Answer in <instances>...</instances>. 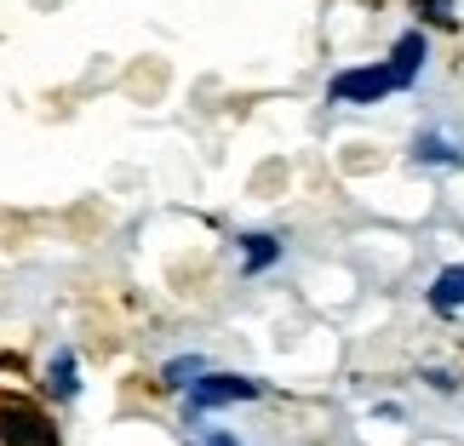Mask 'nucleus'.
Returning a JSON list of instances; mask_svg holds the SVG:
<instances>
[{
	"label": "nucleus",
	"instance_id": "obj_1",
	"mask_svg": "<svg viewBox=\"0 0 464 446\" xmlns=\"http://www.w3.org/2000/svg\"><path fill=\"white\" fill-rule=\"evenodd\" d=\"M0 446H63V435H58V423H52L46 406L6 401L0 406Z\"/></svg>",
	"mask_w": 464,
	"mask_h": 446
},
{
	"label": "nucleus",
	"instance_id": "obj_2",
	"mask_svg": "<svg viewBox=\"0 0 464 446\" xmlns=\"http://www.w3.org/2000/svg\"><path fill=\"white\" fill-rule=\"evenodd\" d=\"M264 384L258 378H241V372H207L201 384L184 389V413H218V406H236V401H258Z\"/></svg>",
	"mask_w": 464,
	"mask_h": 446
},
{
	"label": "nucleus",
	"instance_id": "obj_3",
	"mask_svg": "<svg viewBox=\"0 0 464 446\" xmlns=\"http://www.w3.org/2000/svg\"><path fill=\"white\" fill-rule=\"evenodd\" d=\"M390 92H396V81H390L384 63L344 69V75H333V86H327L333 103H379V98H390Z\"/></svg>",
	"mask_w": 464,
	"mask_h": 446
},
{
	"label": "nucleus",
	"instance_id": "obj_4",
	"mask_svg": "<svg viewBox=\"0 0 464 446\" xmlns=\"http://www.w3.org/2000/svg\"><path fill=\"white\" fill-rule=\"evenodd\" d=\"M424 34L419 29H407L396 46H390V58H384V69H390V81H396V92H407V86H419V75H424Z\"/></svg>",
	"mask_w": 464,
	"mask_h": 446
},
{
	"label": "nucleus",
	"instance_id": "obj_5",
	"mask_svg": "<svg viewBox=\"0 0 464 446\" xmlns=\"http://www.w3.org/2000/svg\"><path fill=\"white\" fill-rule=\"evenodd\" d=\"M424 298H430V309L448 315V320L464 315V263H448V270L430 280V292H424Z\"/></svg>",
	"mask_w": 464,
	"mask_h": 446
},
{
	"label": "nucleus",
	"instance_id": "obj_6",
	"mask_svg": "<svg viewBox=\"0 0 464 446\" xmlns=\"http://www.w3.org/2000/svg\"><path fill=\"white\" fill-rule=\"evenodd\" d=\"M46 389H52L58 401H75V395H81V366H75V355H69V349L52 355V366H46Z\"/></svg>",
	"mask_w": 464,
	"mask_h": 446
},
{
	"label": "nucleus",
	"instance_id": "obj_7",
	"mask_svg": "<svg viewBox=\"0 0 464 446\" xmlns=\"http://www.w3.org/2000/svg\"><path fill=\"white\" fill-rule=\"evenodd\" d=\"M276 258H281V241H276V235H241V270H246V275L270 270Z\"/></svg>",
	"mask_w": 464,
	"mask_h": 446
},
{
	"label": "nucleus",
	"instance_id": "obj_8",
	"mask_svg": "<svg viewBox=\"0 0 464 446\" xmlns=\"http://www.w3.org/2000/svg\"><path fill=\"white\" fill-rule=\"evenodd\" d=\"M172 389H189V384H201L207 378V361L201 355H178V361H167V372H160Z\"/></svg>",
	"mask_w": 464,
	"mask_h": 446
},
{
	"label": "nucleus",
	"instance_id": "obj_9",
	"mask_svg": "<svg viewBox=\"0 0 464 446\" xmlns=\"http://www.w3.org/2000/svg\"><path fill=\"white\" fill-rule=\"evenodd\" d=\"M413 155H419V160H436V166H441V160H459V149H453V144H441V138H430V132H424L419 144H413Z\"/></svg>",
	"mask_w": 464,
	"mask_h": 446
},
{
	"label": "nucleus",
	"instance_id": "obj_10",
	"mask_svg": "<svg viewBox=\"0 0 464 446\" xmlns=\"http://www.w3.org/2000/svg\"><path fill=\"white\" fill-rule=\"evenodd\" d=\"M453 12H459L453 0H419V17H430V24H441V29H453V24H459Z\"/></svg>",
	"mask_w": 464,
	"mask_h": 446
},
{
	"label": "nucleus",
	"instance_id": "obj_11",
	"mask_svg": "<svg viewBox=\"0 0 464 446\" xmlns=\"http://www.w3.org/2000/svg\"><path fill=\"white\" fill-rule=\"evenodd\" d=\"M201 446H241V441H236V435H207Z\"/></svg>",
	"mask_w": 464,
	"mask_h": 446
}]
</instances>
